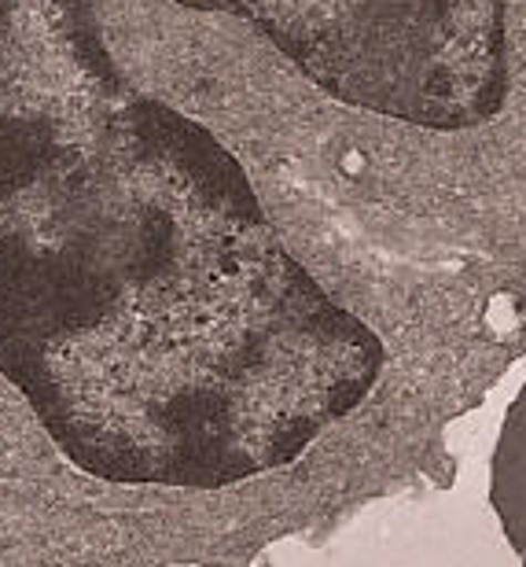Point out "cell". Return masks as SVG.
Instances as JSON below:
<instances>
[{
	"label": "cell",
	"mask_w": 526,
	"mask_h": 567,
	"mask_svg": "<svg viewBox=\"0 0 526 567\" xmlns=\"http://www.w3.org/2000/svg\"><path fill=\"white\" fill-rule=\"evenodd\" d=\"M383 347L158 100L0 111V377L74 468L221 491L369 399Z\"/></svg>",
	"instance_id": "cell-1"
},
{
	"label": "cell",
	"mask_w": 526,
	"mask_h": 567,
	"mask_svg": "<svg viewBox=\"0 0 526 567\" xmlns=\"http://www.w3.org/2000/svg\"><path fill=\"white\" fill-rule=\"evenodd\" d=\"M233 11L320 93L420 130H467L508 93V0H181Z\"/></svg>",
	"instance_id": "cell-2"
},
{
	"label": "cell",
	"mask_w": 526,
	"mask_h": 567,
	"mask_svg": "<svg viewBox=\"0 0 526 567\" xmlns=\"http://www.w3.org/2000/svg\"><path fill=\"white\" fill-rule=\"evenodd\" d=\"M494 508L526 567V383L505 416L494 453Z\"/></svg>",
	"instance_id": "cell-3"
}]
</instances>
